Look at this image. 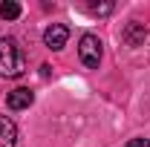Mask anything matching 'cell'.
Returning <instances> with one entry per match:
<instances>
[{
  "instance_id": "5",
  "label": "cell",
  "mask_w": 150,
  "mask_h": 147,
  "mask_svg": "<svg viewBox=\"0 0 150 147\" xmlns=\"http://www.w3.org/2000/svg\"><path fill=\"white\" fill-rule=\"evenodd\" d=\"M18 144V127L12 118L0 115V147H15Z\"/></svg>"
},
{
  "instance_id": "4",
  "label": "cell",
  "mask_w": 150,
  "mask_h": 147,
  "mask_svg": "<svg viewBox=\"0 0 150 147\" xmlns=\"http://www.w3.org/2000/svg\"><path fill=\"white\" fill-rule=\"evenodd\" d=\"M32 101H35V92L26 90V87H18V90H12L6 95V107L9 110H26V107H32Z\"/></svg>"
},
{
  "instance_id": "2",
  "label": "cell",
  "mask_w": 150,
  "mask_h": 147,
  "mask_svg": "<svg viewBox=\"0 0 150 147\" xmlns=\"http://www.w3.org/2000/svg\"><path fill=\"white\" fill-rule=\"evenodd\" d=\"M78 55H81V64H84V66L95 69V66L101 64V40L95 35H84L78 40Z\"/></svg>"
},
{
  "instance_id": "3",
  "label": "cell",
  "mask_w": 150,
  "mask_h": 147,
  "mask_svg": "<svg viewBox=\"0 0 150 147\" xmlns=\"http://www.w3.org/2000/svg\"><path fill=\"white\" fill-rule=\"evenodd\" d=\"M67 37H69V29H67L64 23H52V26H46V32H43V43L58 52V49L67 46Z\"/></svg>"
},
{
  "instance_id": "1",
  "label": "cell",
  "mask_w": 150,
  "mask_h": 147,
  "mask_svg": "<svg viewBox=\"0 0 150 147\" xmlns=\"http://www.w3.org/2000/svg\"><path fill=\"white\" fill-rule=\"evenodd\" d=\"M26 72V58L15 37H0V75L3 78H20Z\"/></svg>"
},
{
  "instance_id": "6",
  "label": "cell",
  "mask_w": 150,
  "mask_h": 147,
  "mask_svg": "<svg viewBox=\"0 0 150 147\" xmlns=\"http://www.w3.org/2000/svg\"><path fill=\"white\" fill-rule=\"evenodd\" d=\"M144 35H147V29H144V23H127V29H124V43L127 46H139L142 40H144Z\"/></svg>"
},
{
  "instance_id": "7",
  "label": "cell",
  "mask_w": 150,
  "mask_h": 147,
  "mask_svg": "<svg viewBox=\"0 0 150 147\" xmlns=\"http://www.w3.org/2000/svg\"><path fill=\"white\" fill-rule=\"evenodd\" d=\"M0 18H3V20H18L20 18V3H15V0H3V3H0Z\"/></svg>"
},
{
  "instance_id": "9",
  "label": "cell",
  "mask_w": 150,
  "mask_h": 147,
  "mask_svg": "<svg viewBox=\"0 0 150 147\" xmlns=\"http://www.w3.org/2000/svg\"><path fill=\"white\" fill-rule=\"evenodd\" d=\"M127 147H150V139H133L127 141Z\"/></svg>"
},
{
  "instance_id": "8",
  "label": "cell",
  "mask_w": 150,
  "mask_h": 147,
  "mask_svg": "<svg viewBox=\"0 0 150 147\" xmlns=\"http://www.w3.org/2000/svg\"><path fill=\"white\" fill-rule=\"evenodd\" d=\"M93 15H110L112 12V3H101V6H90Z\"/></svg>"
}]
</instances>
